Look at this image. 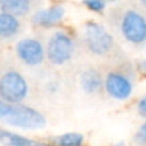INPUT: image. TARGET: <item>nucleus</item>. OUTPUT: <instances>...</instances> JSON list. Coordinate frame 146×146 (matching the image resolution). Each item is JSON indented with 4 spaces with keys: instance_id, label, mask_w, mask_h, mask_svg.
I'll return each instance as SVG.
<instances>
[{
    "instance_id": "obj_1",
    "label": "nucleus",
    "mask_w": 146,
    "mask_h": 146,
    "mask_svg": "<svg viewBox=\"0 0 146 146\" xmlns=\"http://www.w3.org/2000/svg\"><path fill=\"white\" fill-rule=\"evenodd\" d=\"M135 87V73L129 64H119L104 74V90L114 100L131 98Z\"/></svg>"
},
{
    "instance_id": "obj_2",
    "label": "nucleus",
    "mask_w": 146,
    "mask_h": 146,
    "mask_svg": "<svg viewBox=\"0 0 146 146\" xmlns=\"http://www.w3.org/2000/svg\"><path fill=\"white\" fill-rule=\"evenodd\" d=\"M83 42L88 53L100 58L111 56L117 50L113 35L103 25L95 21H88L85 23Z\"/></svg>"
},
{
    "instance_id": "obj_3",
    "label": "nucleus",
    "mask_w": 146,
    "mask_h": 146,
    "mask_svg": "<svg viewBox=\"0 0 146 146\" xmlns=\"http://www.w3.org/2000/svg\"><path fill=\"white\" fill-rule=\"evenodd\" d=\"M121 36L129 45L141 48L146 44V17L140 10L127 8L118 21Z\"/></svg>"
},
{
    "instance_id": "obj_4",
    "label": "nucleus",
    "mask_w": 146,
    "mask_h": 146,
    "mask_svg": "<svg viewBox=\"0 0 146 146\" xmlns=\"http://www.w3.org/2000/svg\"><path fill=\"white\" fill-rule=\"evenodd\" d=\"M46 58L54 66H64L74 56L76 42L67 31H55L50 36L45 48Z\"/></svg>"
},
{
    "instance_id": "obj_5",
    "label": "nucleus",
    "mask_w": 146,
    "mask_h": 146,
    "mask_svg": "<svg viewBox=\"0 0 146 146\" xmlns=\"http://www.w3.org/2000/svg\"><path fill=\"white\" fill-rule=\"evenodd\" d=\"M4 121L9 126L27 131L41 129L46 126V118L41 111L22 103L13 104L12 110L4 118Z\"/></svg>"
},
{
    "instance_id": "obj_6",
    "label": "nucleus",
    "mask_w": 146,
    "mask_h": 146,
    "mask_svg": "<svg viewBox=\"0 0 146 146\" xmlns=\"http://www.w3.org/2000/svg\"><path fill=\"white\" fill-rule=\"evenodd\" d=\"M30 86L23 74L8 71L0 77V99L9 104H19L27 98Z\"/></svg>"
},
{
    "instance_id": "obj_7",
    "label": "nucleus",
    "mask_w": 146,
    "mask_h": 146,
    "mask_svg": "<svg viewBox=\"0 0 146 146\" xmlns=\"http://www.w3.org/2000/svg\"><path fill=\"white\" fill-rule=\"evenodd\" d=\"M15 54L21 62L28 67H37L44 63L46 58L45 46L40 40L26 37L15 44Z\"/></svg>"
},
{
    "instance_id": "obj_8",
    "label": "nucleus",
    "mask_w": 146,
    "mask_h": 146,
    "mask_svg": "<svg viewBox=\"0 0 146 146\" xmlns=\"http://www.w3.org/2000/svg\"><path fill=\"white\" fill-rule=\"evenodd\" d=\"M64 17H66V8L60 4H54L35 12L31 21L37 27L51 28L55 27L56 25H59L63 21Z\"/></svg>"
},
{
    "instance_id": "obj_9",
    "label": "nucleus",
    "mask_w": 146,
    "mask_h": 146,
    "mask_svg": "<svg viewBox=\"0 0 146 146\" xmlns=\"http://www.w3.org/2000/svg\"><path fill=\"white\" fill-rule=\"evenodd\" d=\"M80 85L86 94L96 95L104 90V76L94 67L86 68L80 76Z\"/></svg>"
},
{
    "instance_id": "obj_10",
    "label": "nucleus",
    "mask_w": 146,
    "mask_h": 146,
    "mask_svg": "<svg viewBox=\"0 0 146 146\" xmlns=\"http://www.w3.org/2000/svg\"><path fill=\"white\" fill-rule=\"evenodd\" d=\"M19 17L0 10V38H12L19 32Z\"/></svg>"
},
{
    "instance_id": "obj_11",
    "label": "nucleus",
    "mask_w": 146,
    "mask_h": 146,
    "mask_svg": "<svg viewBox=\"0 0 146 146\" xmlns=\"http://www.w3.org/2000/svg\"><path fill=\"white\" fill-rule=\"evenodd\" d=\"M0 142L4 146H46L44 142L1 128H0Z\"/></svg>"
},
{
    "instance_id": "obj_12",
    "label": "nucleus",
    "mask_w": 146,
    "mask_h": 146,
    "mask_svg": "<svg viewBox=\"0 0 146 146\" xmlns=\"http://www.w3.org/2000/svg\"><path fill=\"white\" fill-rule=\"evenodd\" d=\"M31 0H0V10L17 17H25L31 12Z\"/></svg>"
},
{
    "instance_id": "obj_13",
    "label": "nucleus",
    "mask_w": 146,
    "mask_h": 146,
    "mask_svg": "<svg viewBox=\"0 0 146 146\" xmlns=\"http://www.w3.org/2000/svg\"><path fill=\"white\" fill-rule=\"evenodd\" d=\"M54 142L56 146H82L85 142V137L78 132H68L55 137Z\"/></svg>"
},
{
    "instance_id": "obj_14",
    "label": "nucleus",
    "mask_w": 146,
    "mask_h": 146,
    "mask_svg": "<svg viewBox=\"0 0 146 146\" xmlns=\"http://www.w3.org/2000/svg\"><path fill=\"white\" fill-rule=\"evenodd\" d=\"M109 0H82V4L87 8L90 12L103 13L109 4Z\"/></svg>"
},
{
    "instance_id": "obj_15",
    "label": "nucleus",
    "mask_w": 146,
    "mask_h": 146,
    "mask_svg": "<svg viewBox=\"0 0 146 146\" xmlns=\"http://www.w3.org/2000/svg\"><path fill=\"white\" fill-rule=\"evenodd\" d=\"M135 141L139 145H146V122L139 128L136 136H135Z\"/></svg>"
},
{
    "instance_id": "obj_16",
    "label": "nucleus",
    "mask_w": 146,
    "mask_h": 146,
    "mask_svg": "<svg viewBox=\"0 0 146 146\" xmlns=\"http://www.w3.org/2000/svg\"><path fill=\"white\" fill-rule=\"evenodd\" d=\"M12 108H13V104H9L7 101H4L3 99H0V119H4L10 113Z\"/></svg>"
},
{
    "instance_id": "obj_17",
    "label": "nucleus",
    "mask_w": 146,
    "mask_h": 146,
    "mask_svg": "<svg viewBox=\"0 0 146 146\" xmlns=\"http://www.w3.org/2000/svg\"><path fill=\"white\" fill-rule=\"evenodd\" d=\"M137 113H139L142 118L146 119V94L140 99L139 103H137Z\"/></svg>"
},
{
    "instance_id": "obj_18",
    "label": "nucleus",
    "mask_w": 146,
    "mask_h": 146,
    "mask_svg": "<svg viewBox=\"0 0 146 146\" xmlns=\"http://www.w3.org/2000/svg\"><path fill=\"white\" fill-rule=\"evenodd\" d=\"M136 68L140 73H142L144 76H146V59H141L136 63Z\"/></svg>"
},
{
    "instance_id": "obj_19",
    "label": "nucleus",
    "mask_w": 146,
    "mask_h": 146,
    "mask_svg": "<svg viewBox=\"0 0 146 146\" xmlns=\"http://www.w3.org/2000/svg\"><path fill=\"white\" fill-rule=\"evenodd\" d=\"M140 3H141V5L146 9V0H140Z\"/></svg>"
},
{
    "instance_id": "obj_20",
    "label": "nucleus",
    "mask_w": 146,
    "mask_h": 146,
    "mask_svg": "<svg viewBox=\"0 0 146 146\" xmlns=\"http://www.w3.org/2000/svg\"><path fill=\"white\" fill-rule=\"evenodd\" d=\"M114 146H126V144L124 142H118V144H115Z\"/></svg>"
}]
</instances>
